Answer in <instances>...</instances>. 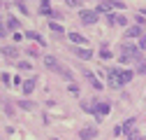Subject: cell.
Wrapping results in <instances>:
<instances>
[{"instance_id": "ac0fdd59", "label": "cell", "mask_w": 146, "mask_h": 140, "mask_svg": "<svg viewBox=\"0 0 146 140\" xmlns=\"http://www.w3.org/2000/svg\"><path fill=\"white\" fill-rule=\"evenodd\" d=\"M100 59H102V61H107V59H111V51H107V47H104V44L100 47Z\"/></svg>"}, {"instance_id": "7a4b0ae2", "label": "cell", "mask_w": 146, "mask_h": 140, "mask_svg": "<svg viewBox=\"0 0 146 140\" xmlns=\"http://www.w3.org/2000/svg\"><path fill=\"white\" fill-rule=\"evenodd\" d=\"M98 19H100L98 9H81V12H79V21H81V24H86V26L98 24Z\"/></svg>"}, {"instance_id": "52a82bcc", "label": "cell", "mask_w": 146, "mask_h": 140, "mask_svg": "<svg viewBox=\"0 0 146 140\" xmlns=\"http://www.w3.org/2000/svg\"><path fill=\"white\" fill-rule=\"evenodd\" d=\"M79 138H81V140H95V138H98V129H95V126H86V129L79 131Z\"/></svg>"}, {"instance_id": "4316f807", "label": "cell", "mask_w": 146, "mask_h": 140, "mask_svg": "<svg viewBox=\"0 0 146 140\" xmlns=\"http://www.w3.org/2000/svg\"><path fill=\"white\" fill-rule=\"evenodd\" d=\"M65 3H67V5H70V7H77V5H79V3H81V0H65Z\"/></svg>"}, {"instance_id": "2e32d148", "label": "cell", "mask_w": 146, "mask_h": 140, "mask_svg": "<svg viewBox=\"0 0 146 140\" xmlns=\"http://www.w3.org/2000/svg\"><path fill=\"white\" fill-rule=\"evenodd\" d=\"M46 16H49L51 21H58V19H63V14H60V12H56V9H49V12H46Z\"/></svg>"}, {"instance_id": "3957f363", "label": "cell", "mask_w": 146, "mask_h": 140, "mask_svg": "<svg viewBox=\"0 0 146 140\" xmlns=\"http://www.w3.org/2000/svg\"><path fill=\"white\" fill-rule=\"evenodd\" d=\"M44 65H46L49 70H53V73H60V75L65 73V68L60 65V61H58L56 56H44Z\"/></svg>"}, {"instance_id": "5b68a950", "label": "cell", "mask_w": 146, "mask_h": 140, "mask_svg": "<svg viewBox=\"0 0 146 140\" xmlns=\"http://www.w3.org/2000/svg\"><path fill=\"white\" fill-rule=\"evenodd\" d=\"M139 47H135V44H123V56H127V59H132V61H141L139 59Z\"/></svg>"}, {"instance_id": "d4e9b609", "label": "cell", "mask_w": 146, "mask_h": 140, "mask_svg": "<svg viewBox=\"0 0 146 140\" xmlns=\"http://www.w3.org/2000/svg\"><path fill=\"white\" fill-rule=\"evenodd\" d=\"M139 49L146 51V35H141V38H139Z\"/></svg>"}, {"instance_id": "603a6c76", "label": "cell", "mask_w": 146, "mask_h": 140, "mask_svg": "<svg viewBox=\"0 0 146 140\" xmlns=\"http://www.w3.org/2000/svg\"><path fill=\"white\" fill-rule=\"evenodd\" d=\"M137 73H139V75H146V63H144V61H139V65H137Z\"/></svg>"}, {"instance_id": "7402d4cb", "label": "cell", "mask_w": 146, "mask_h": 140, "mask_svg": "<svg viewBox=\"0 0 146 140\" xmlns=\"http://www.w3.org/2000/svg\"><path fill=\"white\" fill-rule=\"evenodd\" d=\"M7 26H9V28H19V19H14V16H9V19H7Z\"/></svg>"}, {"instance_id": "e0dca14e", "label": "cell", "mask_w": 146, "mask_h": 140, "mask_svg": "<svg viewBox=\"0 0 146 140\" xmlns=\"http://www.w3.org/2000/svg\"><path fill=\"white\" fill-rule=\"evenodd\" d=\"M16 105H19V108H23V110H33V108H35V103H33V100H19Z\"/></svg>"}, {"instance_id": "44dd1931", "label": "cell", "mask_w": 146, "mask_h": 140, "mask_svg": "<svg viewBox=\"0 0 146 140\" xmlns=\"http://www.w3.org/2000/svg\"><path fill=\"white\" fill-rule=\"evenodd\" d=\"M49 28H51L53 33H63V26H60V24H56V21H51V24H49Z\"/></svg>"}, {"instance_id": "ffe728a7", "label": "cell", "mask_w": 146, "mask_h": 140, "mask_svg": "<svg viewBox=\"0 0 146 140\" xmlns=\"http://www.w3.org/2000/svg\"><path fill=\"white\" fill-rule=\"evenodd\" d=\"M16 68H19V70H33V65H30L28 61H19V63H16Z\"/></svg>"}, {"instance_id": "cb8c5ba5", "label": "cell", "mask_w": 146, "mask_h": 140, "mask_svg": "<svg viewBox=\"0 0 146 140\" xmlns=\"http://www.w3.org/2000/svg\"><path fill=\"white\" fill-rule=\"evenodd\" d=\"M127 140H139V131H130V133H127Z\"/></svg>"}, {"instance_id": "ba28073f", "label": "cell", "mask_w": 146, "mask_h": 140, "mask_svg": "<svg viewBox=\"0 0 146 140\" xmlns=\"http://www.w3.org/2000/svg\"><path fill=\"white\" fill-rule=\"evenodd\" d=\"M86 79L90 82V86H93V89H98V91H102V89H104V84H102V82H100L93 73H86Z\"/></svg>"}, {"instance_id": "9c48e42d", "label": "cell", "mask_w": 146, "mask_h": 140, "mask_svg": "<svg viewBox=\"0 0 146 140\" xmlns=\"http://www.w3.org/2000/svg\"><path fill=\"white\" fill-rule=\"evenodd\" d=\"M72 51H74V54L79 56V59H90V56H93V51H88V47H74V49H72Z\"/></svg>"}, {"instance_id": "5bb4252c", "label": "cell", "mask_w": 146, "mask_h": 140, "mask_svg": "<svg viewBox=\"0 0 146 140\" xmlns=\"http://www.w3.org/2000/svg\"><path fill=\"white\" fill-rule=\"evenodd\" d=\"M23 94H33V89H35V77H30V79H26L23 84Z\"/></svg>"}, {"instance_id": "8992f818", "label": "cell", "mask_w": 146, "mask_h": 140, "mask_svg": "<svg viewBox=\"0 0 146 140\" xmlns=\"http://www.w3.org/2000/svg\"><path fill=\"white\" fill-rule=\"evenodd\" d=\"M109 112H111V105H109V103H95V108H93V114H95L98 119L107 117Z\"/></svg>"}, {"instance_id": "4fadbf2b", "label": "cell", "mask_w": 146, "mask_h": 140, "mask_svg": "<svg viewBox=\"0 0 146 140\" xmlns=\"http://www.w3.org/2000/svg\"><path fill=\"white\" fill-rule=\"evenodd\" d=\"M111 12V5H109V0H102V3L98 5V14H109Z\"/></svg>"}, {"instance_id": "8fae6325", "label": "cell", "mask_w": 146, "mask_h": 140, "mask_svg": "<svg viewBox=\"0 0 146 140\" xmlns=\"http://www.w3.org/2000/svg\"><path fill=\"white\" fill-rule=\"evenodd\" d=\"M3 56L5 59H16V56H19V49H16V47H5L3 49Z\"/></svg>"}, {"instance_id": "484cf974", "label": "cell", "mask_w": 146, "mask_h": 140, "mask_svg": "<svg viewBox=\"0 0 146 140\" xmlns=\"http://www.w3.org/2000/svg\"><path fill=\"white\" fill-rule=\"evenodd\" d=\"M116 24H121V26H125V24H127V19H125L123 14H118V16H116Z\"/></svg>"}, {"instance_id": "30bf717a", "label": "cell", "mask_w": 146, "mask_h": 140, "mask_svg": "<svg viewBox=\"0 0 146 140\" xmlns=\"http://www.w3.org/2000/svg\"><path fill=\"white\" fill-rule=\"evenodd\" d=\"M67 38H70L72 42H74V44H84V47L88 44V42H86V38H84V35H81V33H70V35H67Z\"/></svg>"}, {"instance_id": "d6986e66", "label": "cell", "mask_w": 146, "mask_h": 140, "mask_svg": "<svg viewBox=\"0 0 146 140\" xmlns=\"http://www.w3.org/2000/svg\"><path fill=\"white\" fill-rule=\"evenodd\" d=\"M109 5H111V9H125V3H121V0H109Z\"/></svg>"}, {"instance_id": "83f0119b", "label": "cell", "mask_w": 146, "mask_h": 140, "mask_svg": "<svg viewBox=\"0 0 146 140\" xmlns=\"http://www.w3.org/2000/svg\"><path fill=\"white\" fill-rule=\"evenodd\" d=\"M5 35H7V33H5V28H3V26H0V38H5Z\"/></svg>"}, {"instance_id": "277c9868", "label": "cell", "mask_w": 146, "mask_h": 140, "mask_svg": "<svg viewBox=\"0 0 146 140\" xmlns=\"http://www.w3.org/2000/svg\"><path fill=\"white\" fill-rule=\"evenodd\" d=\"M135 121H137L135 117H130V119H125L123 124H118V126L114 129V135H121V133H130V131L135 129Z\"/></svg>"}, {"instance_id": "7c38bea8", "label": "cell", "mask_w": 146, "mask_h": 140, "mask_svg": "<svg viewBox=\"0 0 146 140\" xmlns=\"http://www.w3.org/2000/svg\"><path fill=\"white\" fill-rule=\"evenodd\" d=\"M125 35H127V38H141L144 33H141L139 26H132V28H127V30H125Z\"/></svg>"}, {"instance_id": "9a60e30c", "label": "cell", "mask_w": 146, "mask_h": 140, "mask_svg": "<svg viewBox=\"0 0 146 140\" xmlns=\"http://www.w3.org/2000/svg\"><path fill=\"white\" fill-rule=\"evenodd\" d=\"M26 38H28V40H35V42H40V44H44V38H42L40 33H35V30H28Z\"/></svg>"}, {"instance_id": "6da1fadb", "label": "cell", "mask_w": 146, "mask_h": 140, "mask_svg": "<svg viewBox=\"0 0 146 140\" xmlns=\"http://www.w3.org/2000/svg\"><path fill=\"white\" fill-rule=\"evenodd\" d=\"M135 77L132 70H118V68H107V84L111 89H121Z\"/></svg>"}]
</instances>
